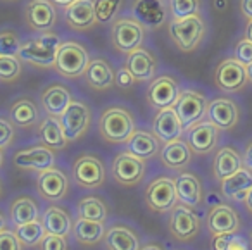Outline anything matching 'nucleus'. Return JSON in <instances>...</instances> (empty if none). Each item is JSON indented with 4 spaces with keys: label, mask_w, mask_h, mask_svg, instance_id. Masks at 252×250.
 Listing matches in <instances>:
<instances>
[{
    "label": "nucleus",
    "mask_w": 252,
    "mask_h": 250,
    "mask_svg": "<svg viewBox=\"0 0 252 250\" xmlns=\"http://www.w3.org/2000/svg\"><path fill=\"white\" fill-rule=\"evenodd\" d=\"M61 36L56 31H42L33 38L21 42L18 57L23 62H28L38 69H50L56 64L57 50H59Z\"/></svg>",
    "instance_id": "f257e3e1"
},
{
    "label": "nucleus",
    "mask_w": 252,
    "mask_h": 250,
    "mask_svg": "<svg viewBox=\"0 0 252 250\" xmlns=\"http://www.w3.org/2000/svg\"><path fill=\"white\" fill-rule=\"evenodd\" d=\"M98 135L107 143H126L137 129V123L130 111L123 105H111L104 109L98 118Z\"/></svg>",
    "instance_id": "f03ea898"
},
{
    "label": "nucleus",
    "mask_w": 252,
    "mask_h": 250,
    "mask_svg": "<svg viewBox=\"0 0 252 250\" xmlns=\"http://www.w3.org/2000/svg\"><path fill=\"white\" fill-rule=\"evenodd\" d=\"M168 35L180 52L192 54L206 38L207 25L200 14L185 19H171L168 23Z\"/></svg>",
    "instance_id": "7ed1b4c3"
},
{
    "label": "nucleus",
    "mask_w": 252,
    "mask_h": 250,
    "mask_svg": "<svg viewBox=\"0 0 252 250\" xmlns=\"http://www.w3.org/2000/svg\"><path fill=\"white\" fill-rule=\"evenodd\" d=\"M90 52L78 40H64L57 50L54 71L66 80L83 78V73L90 62Z\"/></svg>",
    "instance_id": "20e7f679"
},
{
    "label": "nucleus",
    "mask_w": 252,
    "mask_h": 250,
    "mask_svg": "<svg viewBox=\"0 0 252 250\" xmlns=\"http://www.w3.org/2000/svg\"><path fill=\"white\" fill-rule=\"evenodd\" d=\"M145 26L138 21L135 16H121L111 23L109 36H111V45L116 52L128 56L135 49L142 47L145 40Z\"/></svg>",
    "instance_id": "39448f33"
},
{
    "label": "nucleus",
    "mask_w": 252,
    "mask_h": 250,
    "mask_svg": "<svg viewBox=\"0 0 252 250\" xmlns=\"http://www.w3.org/2000/svg\"><path fill=\"white\" fill-rule=\"evenodd\" d=\"M71 178L85 190H97L105 183L107 171L100 157L95 154H81L71 164Z\"/></svg>",
    "instance_id": "423d86ee"
},
{
    "label": "nucleus",
    "mask_w": 252,
    "mask_h": 250,
    "mask_svg": "<svg viewBox=\"0 0 252 250\" xmlns=\"http://www.w3.org/2000/svg\"><path fill=\"white\" fill-rule=\"evenodd\" d=\"M200 229H202V222H200V218L192 207L178 202L169 211L168 231L175 240L182 243L192 242L193 238L199 236Z\"/></svg>",
    "instance_id": "0eeeda50"
},
{
    "label": "nucleus",
    "mask_w": 252,
    "mask_h": 250,
    "mask_svg": "<svg viewBox=\"0 0 252 250\" xmlns=\"http://www.w3.org/2000/svg\"><path fill=\"white\" fill-rule=\"evenodd\" d=\"M144 200L149 211L156 214H166L176 204H178V195H176L175 178L169 176H158L147 185L144 191Z\"/></svg>",
    "instance_id": "6e6552de"
},
{
    "label": "nucleus",
    "mask_w": 252,
    "mask_h": 250,
    "mask_svg": "<svg viewBox=\"0 0 252 250\" xmlns=\"http://www.w3.org/2000/svg\"><path fill=\"white\" fill-rule=\"evenodd\" d=\"M207 105H209V100H207L206 94L195 90V88H185V90L180 92L173 107H175L183 128L187 129L195 123L206 119Z\"/></svg>",
    "instance_id": "1a4fd4ad"
},
{
    "label": "nucleus",
    "mask_w": 252,
    "mask_h": 250,
    "mask_svg": "<svg viewBox=\"0 0 252 250\" xmlns=\"http://www.w3.org/2000/svg\"><path fill=\"white\" fill-rule=\"evenodd\" d=\"M145 162L147 160L140 159V157L125 150V152H119L114 157L111 166V174L116 183L121 185V187H137L145 178V173H147V164Z\"/></svg>",
    "instance_id": "9d476101"
},
{
    "label": "nucleus",
    "mask_w": 252,
    "mask_h": 250,
    "mask_svg": "<svg viewBox=\"0 0 252 250\" xmlns=\"http://www.w3.org/2000/svg\"><path fill=\"white\" fill-rule=\"evenodd\" d=\"M249 83L247 69L235 57L223 59L214 69V85L224 94H238Z\"/></svg>",
    "instance_id": "9b49d317"
},
{
    "label": "nucleus",
    "mask_w": 252,
    "mask_h": 250,
    "mask_svg": "<svg viewBox=\"0 0 252 250\" xmlns=\"http://www.w3.org/2000/svg\"><path fill=\"white\" fill-rule=\"evenodd\" d=\"M61 125H63L64 135L69 142L81 140L92 125V111L83 100H74L69 104V107L61 116Z\"/></svg>",
    "instance_id": "f8f14e48"
},
{
    "label": "nucleus",
    "mask_w": 252,
    "mask_h": 250,
    "mask_svg": "<svg viewBox=\"0 0 252 250\" xmlns=\"http://www.w3.org/2000/svg\"><path fill=\"white\" fill-rule=\"evenodd\" d=\"M220 133L221 129L216 125H213L209 119H202L185 129V140L193 154L207 156L213 150H216L218 142H220Z\"/></svg>",
    "instance_id": "ddd939ff"
},
{
    "label": "nucleus",
    "mask_w": 252,
    "mask_h": 250,
    "mask_svg": "<svg viewBox=\"0 0 252 250\" xmlns=\"http://www.w3.org/2000/svg\"><path fill=\"white\" fill-rule=\"evenodd\" d=\"M25 23L32 31H50L57 25V5L54 0H28Z\"/></svg>",
    "instance_id": "4468645a"
},
{
    "label": "nucleus",
    "mask_w": 252,
    "mask_h": 250,
    "mask_svg": "<svg viewBox=\"0 0 252 250\" xmlns=\"http://www.w3.org/2000/svg\"><path fill=\"white\" fill-rule=\"evenodd\" d=\"M180 81L173 74H161L154 78L147 88V102L152 109L159 111L164 107H173L180 95Z\"/></svg>",
    "instance_id": "2eb2a0df"
},
{
    "label": "nucleus",
    "mask_w": 252,
    "mask_h": 250,
    "mask_svg": "<svg viewBox=\"0 0 252 250\" xmlns=\"http://www.w3.org/2000/svg\"><path fill=\"white\" fill-rule=\"evenodd\" d=\"M36 190L38 195L43 200L50 202V204H57V202L64 200L69 191V180L64 174V171L57 169L56 166L38 173L36 178Z\"/></svg>",
    "instance_id": "dca6fc26"
},
{
    "label": "nucleus",
    "mask_w": 252,
    "mask_h": 250,
    "mask_svg": "<svg viewBox=\"0 0 252 250\" xmlns=\"http://www.w3.org/2000/svg\"><path fill=\"white\" fill-rule=\"evenodd\" d=\"M133 16L147 30H161L171 18L168 0H133Z\"/></svg>",
    "instance_id": "f3484780"
},
{
    "label": "nucleus",
    "mask_w": 252,
    "mask_h": 250,
    "mask_svg": "<svg viewBox=\"0 0 252 250\" xmlns=\"http://www.w3.org/2000/svg\"><path fill=\"white\" fill-rule=\"evenodd\" d=\"M12 162L18 169H28L42 173L45 169L56 166V150L49 149L47 145H35L30 149L18 150L12 157Z\"/></svg>",
    "instance_id": "a211bd4d"
},
{
    "label": "nucleus",
    "mask_w": 252,
    "mask_h": 250,
    "mask_svg": "<svg viewBox=\"0 0 252 250\" xmlns=\"http://www.w3.org/2000/svg\"><path fill=\"white\" fill-rule=\"evenodd\" d=\"M64 9V21L67 28L73 31H90L98 25L95 16V2L94 0H73Z\"/></svg>",
    "instance_id": "6ab92c4d"
},
{
    "label": "nucleus",
    "mask_w": 252,
    "mask_h": 250,
    "mask_svg": "<svg viewBox=\"0 0 252 250\" xmlns=\"http://www.w3.org/2000/svg\"><path fill=\"white\" fill-rule=\"evenodd\" d=\"M206 119L216 125L221 131H230L240 121V107L228 97H218L209 100Z\"/></svg>",
    "instance_id": "aec40b11"
},
{
    "label": "nucleus",
    "mask_w": 252,
    "mask_h": 250,
    "mask_svg": "<svg viewBox=\"0 0 252 250\" xmlns=\"http://www.w3.org/2000/svg\"><path fill=\"white\" fill-rule=\"evenodd\" d=\"M125 67L133 74L137 83H145V81L154 80L156 73H158V59H156L154 52L142 45L126 56Z\"/></svg>",
    "instance_id": "412c9836"
},
{
    "label": "nucleus",
    "mask_w": 252,
    "mask_h": 250,
    "mask_svg": "<svg viewBox=\"0 0 252 250\" xmlns=\"http://www.w3.org/2000/svg\"><path fill=\"white\" fill-rule=\"evenodd\" d=\"M152 133H154L162 143L178 140L185 135V128H183L175 107L159 109L158 114L152 119Z\"/></svg>",
    "instance_id": "4be33fe9"
},
{
    "label": "nucleus",
    "mask_w": 252,
    "mask_h": 250,
    "mask_svg": "<svg viewBox=\"0 0 252 250\" xmlns=\"http://www.w3.org/2000/svg\"><path fill=\"white\" fill-rule=\"evenodd\" d=\"M207 229L216 235H228V233H237L240 229V218L237 211L228 204H216L207 212Z\"/></svg>",
    "instance_id": "5701e85b"
},
{
    "label": "nucleus",
    "mask_w": 252,
    "mask_h": 250,
    "mask_svg": "<svg viewBox=\"0 0 252 250\" xmlns=\"http://www.w3.org/2000/svg\"><path fill=\"white\" fill-rule=\"evenodd\" d=\"M83 80L92 90L104 92L114 87L116 71L112 64L104 57H92L83 73Z\"/></svg>",
    "instance_id": "b1692460"
},
{
    "label": "nucleus",
    "mask_w": 252,
    "mask_h": 250,
    "mask_svg": "<svg viewBox=\"0 0 252 250\" xmlns=\"http://www.w3.org/2000/svg\"><path fill=\"white\" fill-rule=\"evenodd\" d=\"M175 187L180 204H185L192 209H197L202 205L204 188L202 181H200V178L197 174L190 173V171H182L175 178Z\"/></svg>",
    "instance_id": "393cba45"
},
{
    "label": "nucleus",
    "mask_w": 252,
    "mask_h": 250,
    "mask_svg": "<svg viewBox=\"0 0 252 250\" xmlns=\"http://www.w3.org/2000/svg\"><path fill=\"white\" fill-rule=\"evenodd\" d=\"M192 149L183 138L162 143V149L159 152V159H161L162 166L171 171H183L185 167H189L192 162Z\"/></svg>",
    "instance_id": "a878e982"
},
{
    "label": "nucleus",
    "mask_w": 252,
    "mask_h": 250,
    "mask_svg": "<svg viewBox=\"0 0 252 250\" xmlns=\"http://www.w3.org/2000/svg\"><path fill=\"white\" fill-rule=\"evenodd\" d=\"M40 102H42V107L47 112V116L61 118L73 102V95H71V90L66 85L50 83L40 95Z\"/></svg>",
    "instance_id": "bb28decb"
},
{
    "label": "nucleus",
    "mask_w": 252,
    "mask_h": 250,
    "mask_svg": "<svg viewBox=\"0 0 252 250\" xmlns=\"http://www.w3.org/2000/svg\"><path fill=\"white\" fill-rule=\"evenodd\" d=\"M125 145L128 152L144 160H151L154 157H158L162 149L161 140L152 131H145V129H135V133L130 136V140Z\"/></svg>",
    "instance_id": "cd10ccee"
},
{
    "label": "nucleus",
    "mask_w": 252,
    "mask_h": 250,
    "mask_svg": "<svg viewBox=\"0 0 252 250\" xmlns=\"http://www.w3.org/2000/svg\"><path fill=\"white\" fill-rule=\"evenodd\" d=\"M43 228L50 235H59V236H69L73 231V218H71L69 211H66L64 207L52 204L42 212L40 216Z\"/></svg>",
    "instance_id": "c85d7f7f"
},
{
    "label": "nucleus",
    "mask_w": 252,
    "mask_h": 250,
    "mask_svg": "<svg viewBox=\"0 0 252 250\" xmlns=\"http://www.w3.org/2000/svg\"><path fill=\"white\" fill-rule=\"evenodd\" d=\"M104 245L107 250H140V236L126 224H114L105 231Z\"/></svg>",
    "instance_id": "c756f323"
},
{
    "label": "nucleus",
    "mask_w": 252,
    "mask_h": 250,
    "mask_svg": "<svg viewBox=\"0 0 252 250\" xmlns=\"http://www.w3.org/2000/svg\"><path fill=\"white\" fill-rule=\"evenodd\" d=\"M242 167H244V159H242L240 152L237 149L226 145L216 150L213 159V176L218 181L231 176V174L237 173Z\"/></svg>",
    "instance_id": "7c9ffc66"
},
{
    "label": "nucleus",
    "mask_w": 252,
    "mask_h": 250,
    "mask_svg": "<svg viewBox=\"0 0 252 250\" xmlns=\"http://www.w3.org/2000/svg\"><path fill=\"white\" fill-rule=\"evenodd\" d=\"M105 222L100 221H90V219L80 218L73 222V236L80 245L83 247H95L105 238Z\"/></svg>",
    "instance_id": "2f4dec72"
},
{
    "label": "nucleus",
    "mask_w": 252,
    "mask_h": 250,
    "mask_svg": "<svg viewBox=\"0 0 252 250\" xmlns=\"http://www.w3.org/2000/svg\"><path fill=\"white\" fill-rule=\"evenodd\" d=\"M221 183V195L228 200H242L244 202L247 191L252 188V171L247 167H242L231 176L224 178L220 181Z\"/></svg>",
    "instance_id": "473e14b6"
},
{
    "label": "nucleus",
    "mask_w": 252,
    "mask_h": 250,
    "mask_svg": "<svg viewBox=\"0 0 252 250\" xmlns=\"http://www.w3.org/2000/svg\"><path fill=\"white\" fill-rule=\"evenodd\" d=\"M38 138L43 145H47L52 150H64L67 147V143H69V140L64 135L61 119L54 118V116H47V118H43L40 121Z\"/></svg>",
    "instance_id": "72a5a7b5"
},
{
    "label": "nucleus",
    "mask_w": 252,
    "mask_h": 250,
    "mask_svg": "<svg viewBox=\"0 0 252 250\" xmlns=\"http://www.w3.org/2000/svg\"><path fill=\"white\" fill-rule=\"evenodd\" d=\"M9 218L14 226L28 224V222L40 219V207L35 198L28 197V195H21L16 200H12L11 207H9Z\"/></svg>",
    "instance_id": "f704fd0d"
},
{
    "label": "nucleus",
    "mask_w": 252,
    "mask_h": 250,
    "mask_svg": "<svg viewBox=\"0 0 252 250\" xmlns=\"http://www.w3.org/2000/svg\"><path fill=\"white\" fill-rule=\"evenodd\" d=\"M11 121L19 128H32L40 123V111L38 105L32 100V98H18L14 104L11 105Z\"/></svg>",
    "instance_id": "c9c22d12"
},
{
    "label": "nucleus",
    "mask_w": 252,
    "mask_h": 250,
    "mask_svg": "<svg viewBox=\"0 0 252 250\" xmlns=\"http://www.w3.org/2000/svg\"><path fill=\"white\" fill-rule=\"evenodd\" d=\"M78 216L90 219V221L105 222L109 218V207L100 197L90 195V197H85L78 202Z\"/></svg>",
    "instance_id": "e433bc0d"
},
{
    "label": "nucleus",
    "mask_w": 252,
    "mask_h": 250,
    "mask_svg": "<svg viewBox=\"0 0 252 250\" xmlns=\"http://www.w3.org/2000/svg\"><path fill=\"white\" fill-rule=\"evenodd\" d=\"M16 235H18L19 242L25 247H38L40 242L43 240V236L47 235L45 228H43L42 221H33L28 222V224L23 226H16Z\"/></svg>",
    "instance_id": "4c0bfd02"
},
{
    "label": "nucleus",
    "mask_w": 252,
    "mask_h": 250,
    "mask_svg": "<svg viewBox=\"0 0 252 250\" xmlns=\"http://www.w3.org/2000/svg\"><path fill=\"white\" fill-rule=\"evenodd\" d=\"M171 19H185L202 11V0H168Z\"/></svg>",
    "instance_id": "58836bf2"
},
{
    "label": "nucleus",
    "mask_w": 252,
    "mask_h": 250,
    "mask_svg": "<svg viewBox=\"0 0 252 250\" xmlns=\"http://www.w3.org/2000/svg\"><path fill=\"white\" fill-rule=\"evenodd\" d=\"M23 74V61L18 56H0V81L14 83Z\"/></svg>",
    "instance_id": "ea45409f"
},
{
    "label": "nucleus",
    "mask_w": 252,
    "mask_h": 250,
    "mask_svg": "<svg viewBox=\"0 0 252 250\" xmlns=\"http://www.w3.org/2000/svg\"><path fill=\"white\" fill-rule=\"evenodd\" d=\"M95 16L100 25H109L119 16L123 7V0H94Z\"/></svg>",
    "instance_id": "a19ab883"
},
{
    "label": "nucleus",
    "mask_w": 252,
    "mask_h": 250,
    "mask_svg": "<svg viewBox=\"0 0 252 250\" xmlns=\"http://www.w3.org/2000/svg\"><path fill=\"white\" fill-rule=\"evenodd\" d=\"M21 49V38L14 30L0 31V56H18Z\"/></svg>",
    "instance_id": "79ce46f5"
},
{
    "label": "nucleus",
    "mask_w": 252,
    "mask_h": 250,
    "mask_svg": "<svg viewBox=\"0 0 252 250\" xmlns=\"http://www.w3.org/2000/svg\"><path fill=\"white\" fill-rule=\"evenodd\" d=\"M16 138V125L11 119L0 118V150H5L12 145Z\"/></svg>",
    "instance_id": "37998d69"
},
{
    "label": "nucleus",
    "mask_w": 252,
    "mask_h": 250,
    "mask_svg": "<svg viewBox=\"0 0 252 250\" xmlns=\"http://www.w3.org/2000/svg\"><path fill=\"white\" fill-rule=\"evenodd\" d=\"M233 57L238 61V62H242L244 66H247V64L252 62V40L249 38H240L237 42V45H235V50H233Z\"/></svg>",
    "instance_id": "c03bdc74"
},
{
    "label": "nucleus",
    "mask_w": 252,
    "mask_h": 250,
    "mask_svg": "<svg viewBox=\"0 0 252 250\" xmlns=\"http://www.w3.org/2000/svg\"><path fill=\"white\" fill-rule=\"evenodd\" d=\"M23 247L14 229H0V250H23Z\"/></svg>",
    "instance_id": "a18cd8bd"
},
{
    "label": "nucleus",
    "mask_w": 252,
    "mask_h": 250,
    "mask_svg": "<svg viewBox=\"0 0 252 250\" xmlns=\"http://www.w3.org/2000/svg\"><path fill=\"white\" fill-rule=\"evenodd\" d=\"M38 249L40 250H67V240H66V236L47 233L42 242H40Z\"/></svg>",
    "instance_id": "49530a36"
},
{
    "label": "nucleus",
    "mask_w": 252,
    "mask_h": 250,
    "mask_svg": "<svg viewBox=\"0 0 252 250\" xmlns=\"http://www.w3.org/2000/svg\"><path fill=\"white\" fill-rule=\"evenodd\" d=\"M137 83V80H135V76L130 73V71L126 69L125 66L119 67L118 71H116V80H114V85L118 88H121V90H130V88H133V85Z\"/></svg>",
    "instance_id": "de8ad7c7"
},
{
    "label": "nucleus",
    "mask_w": 252,
    "mask_h": 250,
    "mask_svg": "<svg viewBox=\"0 0 252 250\" xmlns=\"http://www.w3.org/2000/svg\"><path fill=\"white\" fill-rule=\"evenodd\" d=\"M235 235H237V233H228V235H216V236H214V242H213V249L214 250H226Z\"/></svg>",
    "instance_id": "09e8293b"
},
{
    "label": "nucleus",
    "mask_w": 252,
    "mask_h": 250,
    "mask_svg": "<svg viewBox=\"0 0 252 250\" xmlns=\"http://www.w3.org/2000/svg\"><path fill=\"white\" fill-rule=\"evenodd\" d=\"M242 159H244V167H247L249 171H252V142L247 143V147H245Z\"/></svg>",
    "instance_id": "8fccbe9b"
},
{
    "label": "nucleus",
    "mask_w": 252,
    "mask_h": 250,
    "mask_svg": "<svg viewBox=\"0 0 252 250\" xmlns=\"http://www.w3.org/2000/svg\"><path fill=\"white\" fill-rule=\"evenodd\" d=\"M240 12L245 19H252V0H240Z\"/></svg>",
    "instance_id": "3c124183"
},
{
    "label": "nucleus",
    "mask_w": 252,
    "mask_h": 250,
    "mask_svg": "<svg viewBox=\"0 0 252 250\" xmlns=\"http://www.w3.org/2000/svg\"><path fill=\"white\" fill-rule=\"evenodd\" d=\"M213 7L218 12H224L228 9V0H213Z\"/></svg>",
    "instance_id": "603ef678"
},
{
    "label": "nucleus",
    "mask_w": 252,
    "mask_h": 250,
    "mask_svg": "<svg viewBox=\"0 0 252 250\" xmlns=\"http://www.w3.org/2000/svg\"><path fill=\"white\" fill-rule=\"evenodd\" d=\"M226 250H245L244 249V242L242 240H238L237 238V235L233 236V240L230 242V245H228V249Z\"/></svg>",
    "instance_id": "864d4df0"
},
{
    "label": "nucleus",
    "mask_w": 252,
    "mask_h": 250,
    "mask_svg": "<svg viewBox=\"0 0 252 250\" xmlns=\"http://www.w3.org/2000/svg\"><path fill=\"white\" fill-rule=\"evenodd\" d=\"M244 205H245V209H247V211L252 214V188L247 191V195H245V198H244Z\"/></svg>",
    "instance_id": "5fc2aeb1"
},
{
    "label": "nucleus",
    "mask_w": 252,
    "mask_h": 250,
    "mask_svg": "<svg viewBox=\"0 0 252 250\" xmlns=\"http://www.w3.org/2000/svg\"><path fill=\"white\" fill-rule=\"evenodd\" d=\"M140 250H164V247H161L159 243H147V245H142Z\"/></svg>",
    "instance_id": "6e6d98bb"
},
{
    "label": "nucleus",
    "mask_w": 252,
    "mask_h": 250,
    "mask_svg": "<svg viewBox=\"0 0 252 250\" xmlns=\"http://www.w3.org/2000/svg\"><path fill=\"white\" fill-rule=\"evenodd\" d=\"M245 38L252 40V19H247V25H245Z\"/></svg>",
    "instance_id": "4d7b16f0"
},
{
    "label": "nucleus",
    "mask_w": 252,
    "mask_h": 250,
    "mask_svg": "<svg viewBox=\"0 0 252 250\" xmlns=\"http://www.w3.org/2000/svg\"><path fill=\"white\" fill-rule=\"evenodd\" d=\"M73 0H54V4L59 5V7H66V5H69Z\"/></svg>",
    "instance_id": "13d9d810"
},
{
    "label": "nucleus",
    "mask_w": 252,
    "mask_h": 250,
    "mask_svg": "<svg viewBox=\"0 0 252 250\" xmlns=\"http://www.w3.org/2000/svg\"><path fill=\"white\" fill-rule=\"evenodd\" d=\"M7 228V219H5V216L0 212V229H4Z\"/></svg>",
    "instance_id": "bf43d9fd"
},
{
    "label": "nucleus",
    "mask_w": 252,
    "mask_h": 250,
    "mask_svg": "<svg viewBox=\"0 0 252 250\" xmlns=\"http://www.w3.org/2000/svg\"><path fill=\"white\" fill-rule=\"evenodd\" d=\"M245 69H247V78H249V83H252V62L247 64L245 66Z\"/></svg>",
    "instance_id": "052dcab7"
},
{
    "label": "nucleus",
    "mask_w": 252,
    "mask_h": 250,
    "mask_svg": "<svg viewBox=\"0 0 252 250\" xmlns=\"http://www.w3.org/2000/svg\"><path fill=\"white\" fill-rule=\"evenodd\" d=\"M4 166V150H0V167Z\"/></svg>",
    "instance_id": "680f3d73"
},
{
    "label": "nucleus",
    "mask_w": 252,
    "mask_h": 250,
    "mask_svg": "<svg viewBox=\"0 0 252 250\" xmlns=\"http://www.w3.org/2000/svg\"><path fill=\"white\" fill-rule=\"evenodd\" d=\"M0 195H2V183H0Z\"/></svg>",
    "instance_id": "e2e57ef3"
},
{
    "label": "nucleus",
    "mask_w": 252,
    "mask_h": 250,
    "mask_svg": "<svg viewBox=\"0 0 252 250\" xmlns=\"http://www.w3.org/2000/svg\"><path fill=\"white\" fill-rule=\"evenodd\" d=\"M251 249H252V235H251Z\"/></svg>",
    "instance_id": "0e129e2a"
},
{
    "label": "nucleus",
    "mask_w": 252,
    "mask_h": 250,
    "mask_svg": "<svg viewBox=\"0 0 252 250\" xmlns=\"http://www.w3.org/2000/svg\"><path fill=\"white\" fill-rule=\"evenodd\" d=\"M7 2H14V0H7Z\"/></svg>",
    "instance_id": "69168bd1"
}]
</instances>
